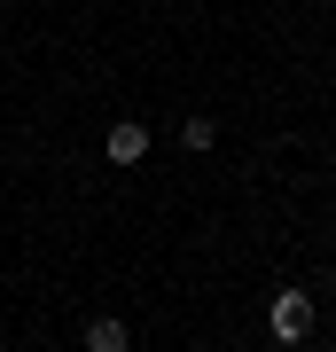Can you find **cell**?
I'll return each instance as SVG.
<instances>
[{"label":"cell","mask_w":336,"mask_h":352,"mask_svg":"<svg viewBox=\"0 0 336 352\" xmlns=\"http://www.w3.org/2000/svg\"><path fill=\"white\" fill-rule=\"evenodd\" d=\"M180 141H188V149H212V141H219V118H180Z\"/></svg>","instance_id":"cell-4"},{"label":"cell","mask_w":336,"mask_h":352,"mask_svg":"<svg viewBox=\"0 0 336 352\" xmlns=\"http://www.w3.org/2000/svg\"><path fill=\"white\" fill-rule=\"evenodd\" d=\"M87 352H133V329H125V314H94V321H87Z\"/></svg>","instance_id":"cell-3"},{"label":"cell","mask_w":336,"mask_h":352,"mask_svg":"<svg viewBox=\"0 0 336 352\" xmlns=\"http://www.w3.org/2000/svg\"><path fill=\"white\" fill-rule=\"evenodd\" d=\"M328 298H336V266H328Z\"/></svg>","instance_id":"cell-5"},{"label":"cell","mask_w":336,"mask_h":352,"mask_svg":"<svg viewBox=\"0 0 336 352\" xmlns=\"http://www.w3.org/2000/svg\"><path fill=\"white\" fill-rule=\"evenodd\" d=\"M102 157H110L117 173H133V164L149 157V126H141V118H117V126L102 133Z\"/></svg>","instance_id":"cell-1"},{"label":"cell","mask_w":336,"mask_h":352,"mask_svg":"<svg viewBox=\"0 0 336 352\" xmlns=\"http://www.w3.org/2000/svg\"><path fill=\"white\" fill-rule=\"evenodd\" d=\"M266 321H274V337H282V344H298L305 329H313V298H305V289H274Z\"/></svg>","instance_id":"cell-2"}]
</instances>
